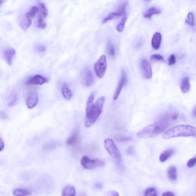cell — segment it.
Returning <instances> with one entry per match:
<instances>
[{
	"mask_svg": "<svg viewBox=\"0 0 196 196\" xmlns=\"http://www.w3.org/2000/svg\"><path fill=\"white\" fill-rule=\"evenodd\" d=\"M17 99H18V97H17L16 94L15 93L12 92L8 99V106H12L15 105L17 102Z\"/></svg>",
	"mask_w": 196,
	"mask_h": 196,
	"instance_id": "28",
	"label": "cell"
},
{
	"mask_svg": "<svg viewBox=\"0 0 196 196\" xmlns=\"http://www.w3.org/2000/svg\"><path fill=\"white\" fill-rule=\"evenodd\" d=\"M38 12V8L35 6H34L32 7L30 11L27 13L26 18L27 19L32 20V18L35 16Z\"/></svg>",
	"mask_w": 196,
	"mask_h": 196,
	"instance_id": "27",
	"label": "cell"
},
{
	"mask_svg": "<svg viewBox=\"0 0 196 196\" xmlns=\"http://www.w3.org/2000/svg\"><path fill=\"white\" fill-rule=\"evenodd\" d=\"M162 40L161 34L159 32H156L154 34L152 39V46L155 50H158L160 48Z\"/></svg>",
	"mask_w": 196,
	"mask_h": 196,
	"instance_id": "15",
	"label": "cell"
},
{
	"mask_svg": "<svg viewBox=\"0 0 196 196\" xmlns=\"http://www.w3.org/2000/svg\"><path fill=\"white\" fill-rule=\"evenodd\" d=\"M95 94L92 93L88 98L86 107L85 126L89 128L96 122L102 112L105 98L99 97L95 102H94Z\"/></svg>",
	"mask_w": 196,
	"mask_h": 196,
	"instance_id": "1",
	"label": "cell"
},
{
	"mask_svg": "<svg viewBox=\"0 0 196 196\" xmlns=\"http://www.w3.org/2000/svg\"><path fill=\"white\" fill-rule=\"evenodd\" d=\"M36 50L39 53H43L46 51V48L44 45H40L36 46Z\"/></svg>",
	"mask_w": 196,
	"mask_h": 196,
	"instance_id": "35",
	"label": "cell"
},
{
	"mask_svg": "<svg viewBox=\"0 0 196 196\" xmlns=\"http://www.w3.org/2000/svg\"><path fill=\"white\" fill-rule=\"evenodd\" d=\"M94 79L91 70L88 67H85L81 73V82L85 87L91 86L94 83Z\"/></svg>",
	"mask_w": 196,
	"mask_h": 196,
	"instance_id": "8",
	"label": "cell"
},
{
	"mask_svg": "<svg viewBox=\"0 0 196 196\" xmlns=\"http://www.w3.org/2000/svg\"><path fill=\"white\" fill-rule=\"evenodd\" d=\"M102 184L100 183H97L94 185V188L95 189H101L102 188Z\"/></svg>",
	"mask_w": 196,
	"mask_h": 196,
	"instance_id": "41",
	"label": "cell"
},
{
	"mask_svg": "<svg viewBox=\"0 0 196 196\" xmlns=\"http://www.w3.org/2000/svg\"><path fill=\"white\" fill-rule=\"evenodd\" d=\"M161 13V10L155 7H152L148 8L144 13L143 17L146 18H150L155 15H158Z\"/></svg>",
	"mask_w": 196,
	"mask_h": 196,
	"instance_id": "18",
	"label": "cell"
},
{
	"mask_svg": "<svg viewBox=\"0 0 196 196\" xmlns=\"http://www.w3.org/2000/svg\"><path fill=\"white\" fill-rule=\"evenodd\" d=\"M38 27L40 29H44L46 27V24L45 22L41 23V24H38Z\"/></svg>",
	"mask_w": 196,
	"mask_h": 196,
	"instance_id": "40",
	"label": "cell"
},
{
	"mask_svg": "<svg viewBox=\"0 0 196 196\" xmlns=\"http://www.w3.org/2000/svg\"><path fill=\"white\" fill-rule=\"evenodd\" d=\"M15 54V50L13 48H7L4 50L2 54L3 58L8 65H11L12 61Z\"/></svg>",
	"mask_w": 196,
	"mask_h": 196,
	"instance_id": "12",
	"label": "cell"
},
{
	"mask_svg": "<svg viewBox=\"0 0 196 196\" xmlns=\"http://www.w3.org/2000/svg\"><path fill=\"white\" fill-rule=\"evenodd\" d=\"M176 62V56L174 55H172L169 58L168 64L169 66H172Z\"/></svg>",
	"mask_w": 196,
	"mask_h": 196,
	"instance_id": "34",
	"label": "cell"
},
{
	"mask_svg": "<svg viewBox=\"0 0 196 196\" xmlns=\"http://www.w3.org/2000/svg\"><path fill=\"white\" fill-rule=\"evenodd\" d=\"M7 116L3 111H0V119L2 120H6L7 118Z\"/></svg>",
	"mask_w": 196,
	"mask_h": 196,
	"instance_id": "37",
	"label": "cell"
},
{
	"mask_svg": "<svg viewBox=\"0 0 196 196\" xmlns=\"http://www.w3.org/2000/svg\"><path fill=\"white\" fill-rule=\"evenodd\" d=\"M2 3H3V1H2V0H0V7H1V5H2Z\"/></svg>",
	"mask_w": 196,
	"mask_h": 196,
	"instance_id": "44",
	"label": "cell"
},
{
	"mask_svg": "<svg viewBox=\"0 0 196 196\" xmlns=\"http://www.w3.org/2000/svg\"><path fill=\"white\" fill-rule=\"evenodd\" d=\"M127 81V75L124 70L123 69L121 73L120 78L118 82V85L115 92L113 95L114 100H116L119 97L124 86L125 85Z\"/></svg>",
	"mask_w": 196,
	"mask_h": 196,
	"instance_id": "11",
	"label": "cell"
},
{
	"mask_svg": "<svg viewBox=\"0 0 196 196\" xmlns=\"http://www.w3.org/2000/svg\"><path fill=\"white\" fill-rule=\"evenodd\" d=\"M190 89L189 79L188 77L184 78L181 82V89L182 92L185 94L189 92Z\"/></svg>",
	"mask_w": 196,
	"mask_h": 196,
	"instance_id": "19",
	"label": "cell"
},
{
	"mask_svg": "<svg viewBox=\"0 0 196 196\" xmlns=\"http://www.w3.org/2000/svg\"><path fill=\"white\" fill-rule=\"evenodd\" d=\"M38 12L39 13L38 24L45 22L44 19V18H46L48 15V10L44 4L41 3L40 5Z\"/></svg>",
	"mask_w": 196,
	"mask_h": 196,
	"instance_id": "14",
	"label": "cell"
},
{
	"mask_svg": "<svg viewBox=\"0 0 196 196\" xmlns=\"http://www.w3.org/2000/svg\"><path fill=\"white\" fill-rule=\"evenodd\" d=\"M5 144L4 142L1 137H0V152L4 149Z\"/></svg>",
	"mask_w": 196,
	"mask_h": 196,
	"instance_id": "38",
	"label": "cell"
},
{
	"mask_svg": "<svg viewBox=\"0 0 196 196\" xmlns=\"http://www.w3.org/2000/svg\"><path fill=\"white\" fill-rule=\"evenodd\" d=\"M38 103V97L36 92H31L28 95L26 100L27 106L29 109H32Z\"/></svg>",
	"mask_w": 196,
	"mask_h": 196,
	"instance_id": "13",
	"label": "cell"
},
{
	"mask_svg": "<svg viewBox=\"0 0 196 196\" xmlns=\"http://www.w3.org/2000/svg\"><path fill=\"white\" fill-rule=\"evenodd\" d=\"M162 195L163 196H175V195L173 192H167L163 193Z\"/></svg>",
	"mask_w": 196,
	"mask_h": 196,
	"instance_id": "39",
	"label": "cell"
},
{
	"mask_svg": "<svg viewBox=\"0 0 196 196\" xmlns=\"http://www.w3.org/2000/svg\"><path fill=\"white\" fill-rule=\"evenodd\" d=\"M106 50H107L108 54L110 57H114L116 55V51L115 46L110 41H109L107 43V45H106Z\"/></svg>",
	"mask_w": 196,
	"mask_h": 196,
	"instance_id": "26",
	"label": "cell"
},
{
	"mask_svg": "<svg viewBox=\"0 0 196 196\" xmlns=\"http://www.w3.org/2000/svg\"><path fill=\"white\" fill-rule=\"evenodd\" d=\"M134 148L133 146H130L127 148V154L128 155H132L134 153Z\"/></svg>",
	"mask_w": 196,
	"mask_h": 196,
	"instance_id": "36",
	"label": "cell"
},
{
	"mask_svg": "<svg viewBox=\"0 0 196 196\" xmlns=\"http://www.w3.org/2000/svg\"><path fill=\"white\" fill-rule=\"evenodd\" d=\"M186 24L193 27L194 26V16L192 12H190L187 15V18L186 20Z\"/></svg>",
	"mask_w": 196,
	"mask_h": 196,
	"instance_id": "30",
	"label": "cell"
},
{
	"mask_svg": "<svg viewBox=\"0 0 196 196\" xmlns=\"http://www.w3.org/2000/svg\"><path fill=\"white\" fill-rule=\"evenodd\" d=\"M81 164L86 169L92 170L104 166L105 162L101 159H92L88 156H84L81 160Z\"/></svg>",
	"mask_w": 196,
	"mask_h": 196,
	"instance_id": "5",
	"label": "cell"
},
{
	"mask_svg": "<svg viewBox=\"0 0 196 196\" xmlns=\"http://www.w3.org/2000/svg\"><path fill=\"white\" fill-rule=\"evenodd\" d=\"M196 163V158L194 157L192 158L189 159L187 162V166L188 167L191 168L193 167L195 165Z\"/></svg>",
	"mask_w": 196,
	"mask_h": 196,
	"instance_id": "33",
	"label": "cell"
},
{
	"mask_svg": "<svg viewBox=\"0 0 196 196\" xmlns=\"http://www.w3.org/2000/svg\"><path fill=\"white\" fill-rule=\"evenodd\" d=\"M62 95L65 99L69 100L73 97V93L67 84H64L62 86Z\"/></svg>",
	"mask_w": 196,
	"mask_h": 196,
	"instance_id": "22",
	"label": "cell"
},
{
	"mask_svg": "<svg viewBox=\"0 0 196 196\" xmlns=\"http://www.w3.org/2000/svg\"><path fill=\"white\" fill-rule=\"evenodd\" d=\"M48 81V79L47 78L40 75L37 74L29 78L26 82L25 84L27 85H42Z\"/></svg>",
	"mask_w": 196,
	"mask_h": 196,
	"instance_id": "10",
	"label": "cell"
},
{
	"mask_svg": "<svg viewBox=\"0 0 196 196\" xmlns=\"http://www.w3.org/2000/svg\"><path fill=\"white\" fill-rule=\"evenodd\" d=\"M79 138V131L76 130L70 135L66 141L67 145L72 146L75 145L78 142Z\"/></svg>",
	"mask_w": 196,
	"mask_h": 196,
	"instance_id": "16",
	"label": "cell"
},
{
	"mask_svg": "<svg viewBox=\"0 0 196 196\" xmlns=\"http://www.w3.org/2000/svg\"><path fill=\"white\" fill-rule=\"evenodd\" d=\"M168 177L171 181H176L177 178V170L176 167L171 166L168 169Z\"/></svg>",
	"mask_w": 196,
	"mask_h": 196,
	"instance_id": "21",
	"label": "cell"
},
{
	"mask_svg": "<svg viewBox=\"0 0 196 196\" xmlns=\"http://www.w3.org/2000/svg\"><path fill=\"white\" fill-rule=\"evenodd\" d=\"M31 192L29 190L24 188H17L13 192L14 195L17 196H26L30 195Z\"/></svg>",
	"mask_w": 196,
	"mask_h": 196,
	"instance_id": "23",
	"label": "cell"
},
{
	"mask_svg": "<svg viewBox=\"0 0 196 196\" xmlns=\"http://www.w3.org/2000/svg\"><path fill=\"white\" fill-rule=\"evenodd\" d=\"M75 188L73 186H66L62 192V195L63 196H73L76 195Z\"/></svg>",
	"mask_w": 196,
	"mask_h": 196,
	"instance_id": "20",
	"label": "cell"
},
{
	"mask_svg": "<svg viewBox=\"0 0 196 196\" xmlns=\"http://www.w3.org/2000/svg\"><path fill=\"white\" fill-rule=\"evenodd\" d=\"M104 147L106 151L115 160L118 164L121 163L122 157L115 142L112 139L108 138L104 142Z\"/></svg>",
	"mask_w": 196,
	"mask_h": 196,
	"instance_id": "4",
	"label": "cell"
},
{
	"mask_svg": "<svg viewBox=\"0 0 196 196\" xmlns=\"http://www.w3.org/2000/svg\"><path fill=\"white\" fill-rule=\"evenodd\" d=\"M128 5V3L127 1H121L118 4L116 10L115 12H111L107 17L104 18L102 21L103 24H105L109 21L117 19L120 18L125 13V11Z\"/></svg>",
	"mask_w": 196,
	"mask_h": 196,
	"instance_id": "6",
	"label": "cell"
},
{
	"mask_svg": "<svg viewBox=\"0 0 196 196\" xmlns=\"http://www.w3.org/2000/svg\"><path fill=\"white\" fill-rule=\"evenodd\" d=\"M116 140L119 142H125L130 141L132 138L129 136L121 135L117 136L116 137Z\"/></svg>",
	"mask_w": 196,
	"mask_h": 196,
	"instance_id": "31",
	"label": "cell"
},
{
	"mask_svg": "<svg viewBox=\"0 0 196 196\" xmlns=\"http://www.w3.org/2000/svg\"><path fill=\"white\" fill-rule=\"evenodd\" d=\"M171 124L169 121L163 117L158 122L142 129L137 133V136L140 139L153 138L161 134Z\"/></svg>",
	"mask_w": 196,
	"mask_h": 196,
	"instance_id": "2",
	"label": "cell"
},
{
	"mask_svg": "<svg viewBox=\"0 0 196 196\" xmlns=\"http://www.w3.org/2000/svg\"><path fill=\"white\" fill-rule=\"evenodd\" d=\"M111 195L113 196H118V193L117 192H115V191H111Z\"/></svg>",
	"mask_w": 196,
	"mask_h": 196,
	"instance_id": "42",
	"label": "cell"
},
{
	"mask_svg": "<svg viewBox=\"0 0 196 196\" xmlns=\"http://www.w3.org/2000/svg\"><path fill=\"white\" fill-rule=\"evenodd\" d=\"M107 66L106 56L102 55L97 61L94 66L95 73L99 78H101L104 77L106 72Z\"/></svg>",
	"mask_w": 196,
	"mask_h": 196,
	"instance_id": "7",
	"label": "cell"
},
{
	"mask_svg": "<svg viewBox=\"0 0 196 196\" xmlns=\"http://www.w3.org/2000/svg\"><path fill=\"white\" fill-rule=\"evenodd\" d=\"M195 127L190 125H181L174 126L167 130L163 134L164 139H168L179 137L196 136Z\"/></svg>",
	"mask_w": 196,
	"mask_h": 196,
	"instance_id": "3",
	"label": "cell"
},
{
	"mask_svg": "<svg viewBox=\"0 0 196 196\" xmlns=\"http://www.w3.org/2000/svg\"><path fill=\"white\" fill-rule=\"evenodd\" d=\"M60 144L59 142L55 141L50 142L44 145L43 147V149L45 151L52 150L57 148V146H59Z\"/></svg>",
	"mask_w": 196,
	"mask_h": 196,
	"instance_id": "24",
	"label": "cell"
},
{
	"mask_svg": "<svg viewBox=\"0 0 196 196\" xmlns=\"http://www.w3.org/2000/svg\"><path fill=\"white\" fill-rule=\"evenodd\" d=\"M150 59L154 61H163L164 60V57L161 55L155 54L150 56Z\"/></svg>",
	"mask_w": 196,
	"mask_h": 196,
	"instance_id": "32",
	"label": "cell"
},
{
	"mask_svg": "<svg viewBox=\"0 0 196 196\" xmlns=\"http://www.w3.org/2000/svg\"><path fill=\"white\" fill-rule=\"evenodd\" d=\"M174 153V149L172 148L168 149L161 153L159 157V160L162 162H164L172 156Z\"/></svg>",
	"mask_w": 196,
	"mask_h": 196,
	"instance_id": "17",
	"label": "cell"
},
{
	"mask_svg": "<svg viewBox=\"0 0 196 196\" xmlns=\"http://www.w3.org/2000/svg\"><path fill=\"white\" fill-rule=\"evenodd\" d=\"M145 196H158V192L155 188L150 187L147 188L144 192Z\"/></svg>",
	"mask_w": 196,
	"mask_h": 196,
	"instance_id": "29",
	"label": "cell"
},
{
	"mask_svg": "<svg viewBox=\"0 0 196 196\" xmlns=\"http://www.w3.org/2000/svg\"><path fill=\"white\" fill-rule=\"evenodd\" d=\"M193 116H194L195 118L196 117V108H195L194 109H193Z\"/></svg>",
	"mask_w": 196,
	"mask_h": 196,
	"instance_id": "43",
	"label": "cell"
},
{
	"mask_svg": "<svg viewBox=\"0 0 196 196\" xmlns=\"http://www.w3.org/2000/svg\"><path fill=\"white\" fill-rule=\"evenodd\" d=\"M127 18L128 17H127V13H125L123 14V17L121 20L120 22L118 24L117 27H116V30L119 32L121 33L123 31L125 28V24L126 21L127 20Z\"/></svg>",
	"mask_w": 196,
	"mask_h": 196,
	"instance_id": "25",
	"label": "cell"
},
{
	"mask_svg": "<svg viewBox=\"0 0 196 196\" xmlns=\"http://www.w3.org/2000/svg\"><path fill=\"white\" fill-rule=\"evenodd\" d=\"M141 71L143 78L148 80L152 77V70L150 63L146 59L142 60L140 62Z\"/></svg>",
	"mask_w": 196,
	"mask_h": 196,
	"instance_id": "9",
	"label": "cell"
},
{
	"mask_svg": "<svg viewBox=\"0 0 196 196\" xmlns=\"http://www.w3.org/2000/svg\"><path fill=\"white\" fill-rule=\"evenodd\" d=\"M145 1H146V2H149V1H151V0H145Z\"/></svg>",
	"mask_w": 196,
	"mask_h": 196,
	"instance_id": "45",
	"label": "cell"
}]
</instances>
